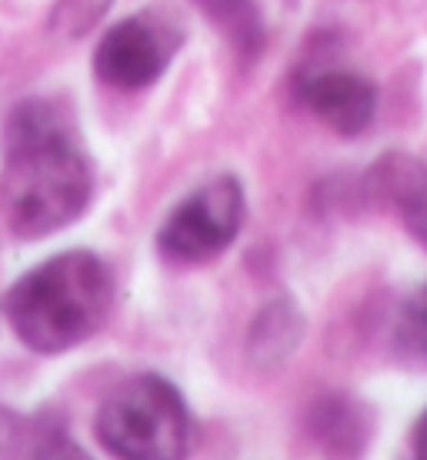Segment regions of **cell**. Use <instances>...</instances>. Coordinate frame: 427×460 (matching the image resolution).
<instances>
[{
    "instance_id": "7c38bea8",
    "label": "cell",
    "mask_w": 427,
    "mask_h": 460,
    "mask_svg": "<svg viewBox=\"0 0 427 460\" xmlns=\"http://www.w3.org/2000/svg\"><path fill=\"white\" fill-rule=\"evenodd\" d=\"M111 7H114V0H54L47 31L64 40H81L104 21Z\"/></svg>"
},
{
    "instance_id": "4fadbf2b",
    "label": "cell",
    "mask_w": 427,
    "mask_h": 460,
    "mask_svg": "<svg viewBox=\"0 0 427 460\" xmlns=\"http://www.w3.org/2000/svg\"><path fill=\"white\" fill-rule=\"evenodd\" d=\"M397 350L405 357H427V280L405 300V307H401Z\"/></svg>"
},
{
    "instance_id": "5bb4252c",
    "label": "cell",
    "mask_w": 427,
    "mask_h": 460,
    "mask_svg": "<svg viewBox=\"0 0 427 460\" xmlns=\"http://www.w3.org/2000/svg\"><path fill=\"white\" fill-rule=\"evenodd\" d=\"M411 447H414L417 457H427V407H424V414L417 417L414 430H411Z\"/></svg>"
},
{
    "instance_id": "52a82bcc",
    "label": "cell",
    "mask_w": 427,
    "mask_h": 460,
    "mask_svg": "<svg viewBox=\"0 0 427 460\" xmlns=\"http://www.w3.org/2000/svg\"><path fill=\"white\" fill-rule=\"evenodd\" d=\"M364 190L401 217L405 230L427 251V161L407 150H387L364 177Z\"/></svg>"
},
{
    "instance_id": "8992f818",
    "label": "cell",
    "mask_w": 427,
    "mask_h": 460,
    "mask_svg": "<svg viewBox=\"0 0 427 460\" xmlns=\"http://www.w3.org/2000/svg\"><path fill=\"white\" fill-rule=\"evenodd\" d=\"M300 104L341 137H358L378 111V91L368 77L351 70H314L298 81Z\"/></svg>"
},
{
    "instance_id": "8fae6325",
    "label": "cell",
    "mask_w": 427,
    "mask_h": 460,
    "mask_svg": "<svg viewBox=\"0 0 427 460\" xmlns=\"http://www.w3.org/2000/svg\"><path fill=\"white\" fill-rule=\"evenodd\" d=\"M200 13L220 31L241 60H257L267 44V21L257 0H197Z\"/></svg>"
},
{
    "instance_id": "3957f363",
    "label": "cell",
    "mask_w": 427,
    "mask_h": 460,
    "mask_svg": "<svg viewBox=\"0 0 427 460\" xmlns=\"http://www.w3.org/2000/svg\"><path fill=\"white\" fill-rule=\"evenodd\" d=\"M93 434L114 457L173 460L194 444V420L171 380L134 374L104 397L93 417Z\"/></svg>"
},
{
    "instance_id": "6da1fadb",
    "label": "cell",
    "mask_w": 427,
    "mask_h": 460,
    "mask_svg": "<svg viewBox=\"0 0 427 460\" xmlns=\"http://www.w3.org/2000/svg\"><path fill=\"white\" fill-rule=\"evenodd\" d=\"M93 164L70 114L50 97H23L4 117L0 214L13 237L40 241L84 217Z\"/></svg>"
},
{
    "instance_id": "ba28073f",
    "label": "cell",
    "mask_w": 427,
    "mask_h": 460,
    "mask_svg": "<svg viewBox=\"0 0 427 460\" xmlns=\"http://www.w3.org/2000/svg\"><path fill=\"white\" fill-rule=\"evenodd\" d=\"M304 334H307V321H304V314L294 300H267L251 321L247 344H244L251 367L261 370V374H278L290 357L298 354V347L304 344Z\"/></svg>"
},
{
    "instance_id": "277c9868",
    "label": "cell",
    "mask_w": 427,
    "mask_h": 460,
    "mask_svg": "<svg viewBox=\"0 0 427 460\" xmlns=\"http://www.w3.org/2000/svg\"><path fill=\"white\" fill-rule=\"evenodd\" d=\"M244 224V187L224 173L181 200L157 230V251L171 264H204L234 243Z\"/></svg>"
},
{
    "instance_id": "5b68a950",
    "label": "cell",
    "mask_w": 427,
    "mask_h": 460,
    "mask_svg": "<svg viewBox=\"0 0 427 460\" xmlns=\"http://www.w3.org/2000/svg\"><path fill=\"white\" fill-rule=\"evenodd\" d=\"M181 44V31L161 13H134L97 40L93 74L114 91H147L171 67Z\"/></svg>"
},
{
    "instance_id": "7a4b0ae2",
    "label": "cell",
    "mask_w": 427,
    "mask_h": 460,
    "mask_svg": "<svg viewBox=\"0 0 427 460\" xmlns=\"http://www.w3.org/2000/svg\"><path fill=\"white\" fill-rule=\"evenodd\" d=\"M114 274L91 251H64L40 261L7 290L4 317L27 350L67 354L91 341L114 311Z\"/></svg>"
},
{
    "instance_id": "9c48e42d",
    "label": "cell",
    "mask_w": 427,
    "mask_h": 460,
    "mask_svg": "<svg viewBox=\"0 0 427 460\" xmlns=\"http://www.w3.org/2000/svg\"><path fill=\"white\" fill-rule=\"evenodd\" d=\"M307 430L317 440V447L337 457L364 454L374 440V414L370 407L351 394H327L311 403L307 411Z\"/></svg>"
},
{
    "instance_id": "30bf717a",
    "label": "cell",
    "mask_w": 427,
    "mask_h": 460,
    "mask_svg": "<svg viewBox=\"0 0 427 460\" xmlns=\"http://www.w3.org/2000/svg\"><path fill=\"white\" fill-rule=\"evenodd\" d=\"M84 457L54 417H23L0 403V457Z\"/></svg>"
}]
</instances>
